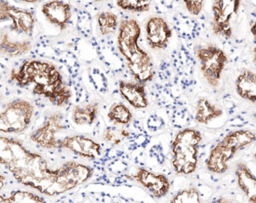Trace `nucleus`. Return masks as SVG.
I'll return each instance as SVG.
<instances>
[{"instance_id": "nucleus-1", "label": "nucleus", "mask_w": 256, "mask_h": 203, "mask_svg": "<svg viewBox=\"0 0 256 203\" xmlns=\"http://www.w3.org/2000/svg\"><path fill=\"white\" fill-rule=\"evenodd\" d=\"M10 79L19 86L34 85L33 93L46 98L57 106H66L72 97V91L64 84L61 73L50 62H26L18 72L12 70Z\"/></svg>"}, {"instance_id": "nucleus-19", "label": "nucleus", "mask_w": 256, "mask_h": 203, "mask_svg": "<svg viewBox=\"0 0 256 203\" xmlns=\"http://www.w3.org/2000/svg\"><path fill=\"white\" fill-rule=\"evenodd\" d=\"M238 186L250 202L256 203V177L245 164L240 163L236 168Z\"/></svg>"}, {"instance_id": "nucleus-38", "label": "nucleus", "mask_w": 256, "mask_h": 203, "mask_svg": "<svg viewBox=\"0 0 256 203\" xmlns=\"http://www.w3.org/2000/svg\"><path fill=\"white\" fill-rule=\"evenodd\" d=\"M189 122V112L186 109L177 108L173 111L171 116L172 126L174 128H183Z\"/></svg>"}, {"instance_id": "nucleus-3", "label": "nucleus", "mask_w": 256, "mask_h": 203, "mask_svg": "<svg viewBox=\"0 0 256 203\" xmlns=\"http://www.w3.org/2000/svg\"><path fill=\"white\" fill-rule=\"evenodd\" d=\"M15 180L25 186L51 196L55 182L56 170H50L40 154L27 150L24 156L8 165Z\"/></svg>"}, {"instance_id": "nucleus-20", "label": "nucleus", "mask_w": 256, "mask_h": 203, "mask_svg": "<svg viewBox=\"0 0 256 203\" xmlns=\"http://www.w3.org/2000/svg\"><path fill=\"white\" fill-rule=\"evenodd\" d=\"M236 91L242 98L256 104V73L244 69L236 80Z\"/></svg>"}, {"instance_id": "nucleus-47", "label": "nucleus", "mask_w": 256, "mask_h": 203, "mask_svg": "<svg viewBox=\"0 0 256 203\" xmlns=\"http://www.w3.org/2000/svg\"><path fill=\"white\" fill-rule=\"evenodd\" d=\"M78 6H84L86 8H96L93 3L92 0H72Z\"/></svg>"}, {"instance_id": "nucleus-6", "label": "nucleus", "mask_w": 256, "mask_h": 203, "mask_svg": "<svg viewBox=\"0 0 256 203\" xmlns=\"http://www.w3.org/2000/svg\"><path fill=\"white\" fill-rule=\"evenodd\" d=\"M242 0H214L212 30L218 36L231 38L233 24L240 12Z\"/></svg>"}, {"instance_id": "nucleus-26", "label": "nucleus", "mask_w": 256, "mask_h": 203, "mask_svg": "<svg viewBox=\"0 0 256 203\" xmlns=\"http://www.w3.org/2000/svg\"><path fill=\"white\" fill-rule=\"evenodd\" d=\"M98 114L97 104L90 103L85 106L76 105L72 112V120L78 126H92L94 124Z\"/></svg>"}, {"instance_id": "nucleus-8", "label": "nucleus", "mask_w": 256, "mask_h": 203, "mask_svg": "<svg viewBox=\"0 0 256 203\" xmlns=\"http://www.w3.org/2000/svg\"><path fill=\"white\" fill-rule=\"evenodd\" d=\"M198 146L174 140L172 145L173 154L172 163L177 174L189 175L196 170Z\"/></svg>"}, {"instance_id": "nucleus-40", "label": "nucleus", "mask_w": 256, "mask_h": 203, "mask_svg": "<svg viewBox=\"0 0 256 203\" xmlns=\"http://www.w3.org/2000/svg\"><path fill=\"white\" fill-rule=\"evenodd\" d=\"M185 8L190 14L198 16L202 12L206 0H183Z\"/></svg>"}, {"instance_id": "nucleus-30", "label": "nucleus", "mask_w": 256, "mask_h": 203, "mask_svg": "<svg viewBox=\"0 0 256 203\" xmlns=\"http://www.w3.org/2000/svg\"><path fill=\"white\" fill-rule=\"evenodd\" d=\"M108 118L112 122L118 124H128L132 120V114L129 109L122 103L114 104L110 108Z\"/></svg>"}, {"instance_id": "nucleus-39", "label": "nucleus", "mask_w": 256, "mask_h": 203, "mask_svg": "<svg viewBox=\"0 0 256 203\" xmlns=\"http://www.w3.org/2000/svg\"><path fill=\"white\" fill-rule=\"evenodd\" d=\"M180 0H152L155 12L159 14L174 10L180 4Z\"/></svg>"}, {"instance_id": "nucleus-5", "label": "nucleus", "mask_w": 256, "mask_h": 203, "mask_svg": "<svg viewBox=\"0 0 256 203\" xmlns=\"http://www.w3.org/2000/svg\"><path fill=\"white\" fill-rule=\"evenodd\" d=\"M34 106L26 100H19L8 104L0 112V132L18 134L25 130L31 122Z\"/></svg>"}, {"instance_id": "nucleus-45", "label": "nucleus", "mask_w": 256, "mask_h": 203, "mask_svg": "<svg viewBox=\"0 0 256 203\" xmlns=\"http://www.w3.org/2000/svg\"><path fill=\"white\" fill-rule=\"evenodd\" d=\"M10 6L6 0H0V21L8 19V13Z\"/></svg>"}, {"instance_id": "nucleus-37", "label": "nucleus", "mask_w": 256, "mask_h": 203, "mask_svg": "<svg viewBox=\"0 0 256 203\" xmlns=\"http://www.w3.org/2000/svg\"><path fill=\"white\" fill-rule=\"evenodd\" d=\"M171 203L201 202L200 192L195 188H190L182 190L170 201Z\"/></svg>"}, {"instance_id": "nucleus-28", "label": "nucleus", "mask_w": 256, "mask_h": 203, "mask_svg": "<svg viewBox=\"0 0 256 203\" xmlns=\"http://www.w3.org/2000/svg\"><path fill=\"white\" fill-rule=\"evenodd\" d=\"M224 139L239 151L252 144L256 140V135L251 130H237L230 132L224 136Z\"/></svg>"}, {"instance_id": "nucleus-24", "label": "nucleus", "mask_w": 256, "mask_h": 203, "mask_svg": "<svg viewBox=\"0 0 256 203\" xmlns=\"http://www.w3.org/2000/svg\"><path fill=\"white\" fill-rule=\"evenodd\" d=\"M74 10L76 14V28L78 33L85 38H90L93 33V14L97 10L96 8H86L78 6Z\"/></svg>"}, {"instance_id": "nucleus-42", "label": "nucleus", "mask_w": 256, "mask_h": 203, "mask_svg": "<svg viewBox=\"0 0 256 203\" xmlns=\"http://www.w3.org/2000/svg\"><path fill=\"white\" fill-rule=\"evenodd\" d=\"M150 156L156 159L159 164L162 165L165 163L166 156L164 154V147L160 144L154 145L150 150Z\"/></svg>"}, {"instance_id": "nucleus-7", "label": "nucleus", "mask_w": 256, "mask_h": 203, "mask_svg": "<svg viewBox=\"0 0 256 203\" xmlns=\"http://www.w3.org/2000/svg\"><path fill=\"white\" fill-rule=\"evenodd\" d=\"M56 170L52 196L62 194L84 184L93 175V170L74 162L64 163Z\"/></svg>"}, {"instance_id": "nucleus-25", "label": "nucleus", "mask_w": 256, "mask_h": 203, "mask_svg": "<svg viewBox=\"0 0 256 203\" xmlns=\"http://www.w3.org/2000/svg\"><path fill=\"white\" fill-rule=\"evenodd\" d=\"M222 110L207 98H202L197 102L195 120L200 124H208L212 120L222 116Z\"/></svg>"}, {"instance_id": "nucleus-10", "label": "nucleus", "mask_w": 256, "mask_h": 203, "mask_svg": "<svg viewBox=\"0 0 256 203\" xmlns=\"http://www.w3.org/2000/svg\"><path fill=\"white\" fill-rule=\"evenodd\" d=\"M92 44L94 46L99 60L114 74H120L124 72L126 64L122 56L117 52L114 42L108 39L92 38Z\"/></svg>"}, {"instance_id": "nucleus-15", "label": "nucleus", "mask_w": 256, "mask_h": 203, "mask_svg": "<svg viewBox=\"0 0 256 203\" xmlns=\"http://www.w3.org/2000/svg\"><path fill=\"white\" fill-rule=\"evenodd\" d=\"M171 64L177 75V85L186 88L189 86V76L192 74L195 60L184 45L178 46L171 54Z\"/></svg>"}, {"instance_id": "nucleus-12", "label": "nucleus", "mask_w": 256, "mask_h": 203, "mask_svg": "<svg viewBox=\"0 0 256 203\" xmlns=\"http://www.w3.org/2000/svg\"><path fill=\"white\" fill-rule=\"evenodd\" d=\"M238 151L236 147L222 139L210 151L206 162L207 169L214 174H224L228 170V162Z\"/></svg>"}, {"instance_id": "nucleus-14", "label": "nucleus", "mask_w": 256, "mask_h": 203, "mask_svg": "<svg viewBox=\"0 0 256 203\" xmlns=\"http://www.w3.org/2000/svg\"><path fill=\"white\" fill-rule=\"evenodd\" d=\"M66 148L80 157L96 159L102 154V146L90 138L76 135L60 140V148Z\"/></svg>"}, {"instance_id": "nucleus-33", "label": "nucleus", "mask_w": 256, "mask_h": 203, "mask_svg": "<svg viewBox=\"0 0 256 203\" xmlns=\"http://www.w3.org/2000/svg\"><path fill=\"white\" fill-rule=\"evenodd\" d=\"M116 4L126 12L143 13L150 10L152 0H116Z\"/></svg>"}, {"instance_id": "nucleus-35", "label": "nucleus", "mask_w": 256, "mask_h": 203, "mask_svg": "<svg viewBox=\"0 0 256 203\" xmlns=\"http://www.w3.org/2000/svg\"><path fill=\"white\" fill-rule=\"evenodd\" d=\"M158 78L165 84L177 85V75L171 62L162 61L158 69Z\"/></svg>"}, {"instance_id": "nucleus-34", "label": "nucleus", "mask_w": 256, "mask_h": 203, "mask_svg": "<svg viewBox=\"0 0 256 203\" xmlns=\"http://www.w3.org/2000/svg\"><path fill=\"white\" fill-rule=\"evenodd\" d=\"M43 198L28 192H13L9 196H0V203L44 202Z\"/></svg>"}, {"instance_id": "nucleus-27", "label": "nucleus", "mask_w": 256, "mask_h": 203, "mask_svg": "<svg viewBox=\"0 0 256 203\" xmlns=\"http://www.w3.org/2000/svg\"><path fill=\"white\" fill-rule=\"evenodd\" d=\"M31 49L28 42H12L7 33H3L0 38V52L8 56L16 57L27 54Z\"/></svg>"}, {"instance_id": "nucleus-43", "label": "nucleus", "mask_w": 256, "mask_h": 203, "mask_svg": "<svg viewBox=\"0 0 256 203\" xmlns=\"http://www.w3.org/2000/svg\"><path fill=\"white\" fill-rule=\"evenodd\" d=\"M128 165L123 160L115 158L112 163L110 164L108 169L112 174H121L127 170Z\"/></svg>"}, {"instance_id": "nucleus-49", "label": "nucleus", "mask_w": 256, "mask_h": 203, "mask_svg": "<svg viewBox=\"0 0 256 203\" xmlns=\"http://www.w3.org/2000/svg\"><path fill=\"white\" fill-rule=\"evenodd\" d=\"M4 182H6V177L0 174V190H2L4 187Z\"/></svg>"}, {"instance_id": "nucleus-22", "label": "nucleus", "mask_w": 256, "mask_h": 203, "mask_svg": "<svg viewBox=\"0 0 256 203\" xmlns=\"http://www.w3.org/2000/svg\"><path fill=\"white\" fill-rule=\"evenodd\" d=\"M172 85L155 84L152 87V94L158 106L167 110H173L180 105L178 98L173 92Z\"/></svg>"}, {"instance_id": "nucleus-51", "label": "nucleus", "mask_w": 256, "mask_h": 203, "mask_svg": "<svg viewBox=\"0 0 256 203\" xmlns=\"http://www.w3.org/2000/svg\"><path fill=\"white\" fill-rule=\"evenodd\" d=\"M96 2H102V1H105V0H94Z\"/></svg>"}, {"instance_id": "nucleus-18", "label": "nucleus", "mask_w": 256, "mask_h": 203, "mask_svg": "<svg viewBox=\"0 0 256 203\" xmlns=\"http://www.w3.org/2000/svg\"><path fill=\"white\" fill-rule=\"evenodd\" d=\"M8 19L12 21L10 30L16 33L30 34L32 32L36 19L32 14L26 10L16 8L10 6L8 13Z\"/></svg>"}, {"instance_id": "nucleus-4", "label": "nucleus", "mask_w": 256, "mask_h": 203, "mask_svg": "<svg viewBox=\"0 0 256 203\" xmlns=\"http://www.w3.org/2000/svg\"><path fill=\"white\" fill-rule=\"evenodd\" d=\"M196 54L204 79L210 86H218L228 63L226 54L220 48L212 44L198 48Z\"/></svg>"}, {"instance_id": "nucleus-36", "label": "nucleus", "mask_w": 256, "mask_h": 203, "mask_svg": "<svg viewBox=\"0 0 256 203\" xmlns=\"http://www.w3.org/2000/svg\"><path fill=\"white\" fill-rule=\"evenodd\" d=\"M129 133L130 134L128 138L130 144L129 150H134L136 148H146L148 144L150 142V136L142 128L140 129V132L137 133L134 132V130L129 132Z\"/></svg>"}, {"instance_id": "nucleus-31", "label": "nucleus", "mask_w": 256, "mask_h": 203, "mask_svg": "<svg viewBox=\"0 0 256 203\" xmlns=\"http://www.w3.org/2000/svg\"><path fill=\"white\" fill-rule=\"evenodd\" d=\"M88 80L94 90L99 93L108 92L109 91V82L106 74L97 67H91L88 70Z\"/></svg>"}, {"instance_id": "nucleus-52", "label": "nucleus", "mask_w": 256, "mask_h": 203, "mask_svg": "<svg viewBox=\"0 0 256 203\" xmlns=\"http://www.w3.org/2000/svg\"><path fill=\"white\" fill-rule=\"evenodd\" d=\"M254 157H255V158L256 159V152L255 156H254Z\"/></svg>"}, {"instance_id": "nucleus-29", "label": "nucleus", "mask_w": 256, "mask_h": 203, "mask_svg": "<svg viewBox=\"0 0 256 203\" xmlns=\"http://www.w3.org/2000/svg\"><path fill=\"white\" fill-rule=\"evenodd\" d=\"M98 24L104 36L115 33L118 27V16L111 12H102L98 14Z\"/></svg>"}, {"instance_id": "nucleus-48", "label": "nucleus", "mask_w": 256, "mask_h": 203, "mask_svg": "<svg viewBox=\"0 0 256 203\" xmlns=\"http://www.w3.org/2000/svg\"><path fill=\"white\" fill-rule=\"evenodd\" d=\"M250 32L254 37V40H255V46L254 49V61L256 63V21L251 26Z\"/></svg>"}, {"instance_id": "nucleus-23", "label": "nucleus", "mask_w": 256, "mask_h": 203, "mask_svg": "<svg viewBox=\"0 0 256 203\" xmlns=\"http://www.w3.org/2000/svg\"><path fill=\"white\" fill-rule=\"evenodd\" d=\"M26 151L18 140L0 136V164L8 166L15 159L24 156Z\"/></svg>"}, {"instance_id": "nucleus-11", "label": "nucleus", "mask_w": 256, "mask_h": 203, "mask_svg": "<svg viewBox=\"0 0 256 203\" xmlns=\"http://www.w3.org/2000/svg\"><path fill=\"white\" fill-rule=\"evenodd\" d=\"M146 40L153 50H165L172 36V30L165 19L152 16L146 24Z\"/></svg>"}, {"instance_id": "nucleus-44", "label": "nucleus", "mask_w": 256, "mask_h": 203, "mask_svg": "<svg viewBox=\"0 0 256 203\" xmlns=\"http://www.w3.org/2000/svg\"><path fill=\"white\" fill-rule=\"evenodd\" d=\"M74 88L75 92H76V102L78 103H84V102H88L90 96L80 82L78 81L75 84Z\"/></svg>"}, {"instance_id": "nucleus-9", "label": "nucleus", "mask_w": 256, "mask_h": 203, "mask_svg": "<svg viewBox=\"0 0 256 203\" xmlns=\"http://www.w3.org/2000/svg\"><path fill=\"white\" fill-rule=\"evenodd\" d=\"M66 128L63 124L62 116L56 112L48 117L42 127L39 128L32 134L30 138L33 142L46 150L60 148V140L56 134Z\"/></svg>"}, {"instance_id": "nucleus-50", "label": "nucleus", "mask_w": 256, "mask_h": 203, "mask_svg": "<svg viewBox=\"0 0 256 203\" xmlns=\"http://www.w3.org/2000/svg\"><path fill=\"white\" fill-rule=\"evenodd\" d=\"M19 1L24 2L36 3L42 1V0H19Z\"/></svg>"}, {"instance_id": "nucleus-16", "label": "nucleus", "mask_w": 256, "mask_h": 203, "mask_svg": "<svg viewBox=\"0 0 256 203\" xmlns=\"http://www.w3.org/2000/svg\"><path fill=\"white\" fill-rule=\"evenodd\" d=\"M42 13L52 25L60 30L67 28L72 18V6L62 0H52L43 4Z\"/></svg>"}, {"instance_id": "nucleus-46", "label": "nucleus", "mask_w": 256, "mask_h": 203, "mask_svg": "<svg viewBox=\"0 0 256 203\" xmlns=\"http://www.w3.org/2000/svg\"><path fill=\"white\" fill-rule=\"evenodd\" d=\"M116 135L114 133V129L108 128L104 134V140L106 142H112L116 140Z\"/></svg>"}, {"instance_id": "nucleus-32", "label": "nucleus", "mask_w": 256, "mask_h": 203, "mask_svg": "<svg viewBox=\"0 0 256 203\" xmlns=\"http://www.w3.org/2000/svg\"><path fill=\"white\" fill-rule=\"evenodd\" d=\"M58 56H60V61L67 68L72 80H76L79 75L81 67L80 63L76 54L70 50H66Z\"/></svg>"}, {"instance_id": "nucleus-21", "label": "nucleus", "mask_w": 256, "mask_h": 203, "mask_svg": "<svg viewBox=\"0 0 256 203\" xmlns=\"http://www.w3.org/2000/svg\"><path fill=\"white\" fill-rule=\"evenodd\" d=\"M172 26L178 37L185 40L195 38L198 32V24L194 18L184 13L176 14L172 18Z\"/></svg>"}, {"instance_id": "nucleus-2", "label": "nucleus", "mask_w": 256, "mask_h": 203, "mask_svg": "<svg viewBox=\"0 0 256 203\" xmlns=\"http://www.w3.org/2000/svg\"><path fill=\"white\" fill-rule=\"evenodd\" d=\"M140 37L138 21L132 18L122 20L117 38L118 50L136 80L146 84L153 80L155 70L152 57L138 45Z\"/></svg>"}, {"instance_id": "nucleus-41", "label": "nucleus", "mask_w": 256, "mask_h": 203, "mask_svg": "<svg viewBox=\"0 0 256 203\" xmlns=\"http://www.w3.org/2000/svg\"><path fill=\"white\" fill-rule=\"evenodd\" d=\"M146 124L150 132H156L165 128L166 123L160 116L156 114H152L148 118Z\"/></svg>"}, {"instance_id": "nucleus-13", "label": "nucleus", "mask_w": 256, "mask_h": 203, "mask_svg": "<svg viewBox=\"0 0 256 203\" xmlns=\"http://www.w3.org/2000/svg\"><path fill=\"white\" fill-rule=\"evenodd\" d=\"M134 178L156 199L166 196L171 188L170 180L166 176L154 174L144 168H138Z\"/></svg>"}, {"instance_id": "nucleus-17", "label": "nucleus", "mask_w": 256, "mask_h": 203, "mask_svg": "<svg viewBox=\"0 0 256 203\" xmlns=\"http://www.w3.org/2000/svg\"><path fill=\"white\" fill-rule=\"evenodd\" d=\"M120 92L122 96L134 108L142 109L148 106L146 86L143 82L121 81Z\"/></svg>"}]
</instances>
